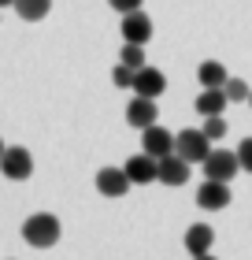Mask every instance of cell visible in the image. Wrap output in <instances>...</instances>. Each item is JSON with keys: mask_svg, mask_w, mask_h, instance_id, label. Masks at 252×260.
I'll list each match as a JSON object with an SVG mask.
<instances>
[{"mask_svg": "<svg viewBox=\"0 0 252 260\" xmlns=\"http://www.w3.org/2000/svg\"><path fill=\"white\" fill-rule=\"evenodd\" d=\"M59 234H63V223H59L52 212H33V216H26V223H22V238H26V245H33V249H52L59 242Z\"/></svg>", "mask_w": 252, "mask_h": 260, "instance_id": "6da1fadb", "label": "cell"}, {"mask_svg": "<svg viewBox=\"0 0 252 260\" xmlns=\"http://www.w3.org/2000/svg\"><path fill=\"white\" fill-rule=\"evenodd\" d=\"M174 152L182 160H189V164H204L208 152H211V138L204 134L200 126H186V130L174 134Z\"/></svg>", "mask_w": 252, "mask_h": 260, "instance_id": "7a4b0ae2", "label": "cell"}, {"mask_svg": "<svg viewBox=\"0 0 252 260\" xmlns=\"http://www.w3.org/2000/svg\"><path fill=\"white\" fill-rule=\"evenodd\" d=\"M237 171H241V160H237V152H230V149H211L208 160H204V175L215 179V182H230Z\"/></svg>", "mask_w": 252, "mask_h": 260, "instance_id": "3957f363", "label": "cell"}, {"mask_svg": "<svg viewBox=\"0 0 252 260\" xmlns=\"http://www.w3.org/2000/svg\"><path fill=\"white\" fill-rule=\"evenodd\" d=\"M0 171H4L11 182H26L33 175V156L22 145H8L4 156H0Z\"/></svg>", "mask_w": 252, "mask_h": 260, "instance_id": "277c9868", "label": "cell"}, {"mask_svg": "<svg viewBox=\"0 0 252 260\" xmlns=\"http://www.w3.org/2000/svg\"><path fill=\"white\" fill-rule=\"evenodd\" d=\"M126 175L134 186H149V182H160V160L149 156V152H137V156H130L126 164Z\"/></svg>", "mask_w": 252, "mask_h": 260, "instance_id": "5b68a950", "label": "cell"}, {"mask_svg": "<svg viewBox=\"0 0 252 260\" xmlns=\"http://www.w3.org/2000/svg\"><path fill=\"white\" fill-rule=\"evenodd\" d=\"M123 41H130V45H149L152 41V19L145 15V11H126L123 15Z\"/></svg>", "mask_w": 252, "mask_h": 260, "instance_id": "8992f818", "label": "cell"}, {"mask_svg": "<svg viewBox=\"0 0 252 260\" xmlns=\"http://www.w3.org/2000/svg\"><path fill=\"white\" fill-rule=\"evenodd\" d=\"M141 145H145L141 152L163 160V156H171V152H174V134H171V130H163L160 123H152L149 130H141Z\"/></svg>", "mask_w": 252, "mask_h": 260, "instance_id": "52a82bcc", "label": "cell"}, {"mask_svg": "<svg viewBox=\"0 0 252 260\" xmlns=\"http://www.w3.org/2000/svg\"><path fill=\"white\" fill-rule=\"evenodd\" d=\"M156 119H160L156 101H152V97H137V93H134V101L126 104V123L134 126V130H149Z\"/></svg>", "mask_w": 252, "mask_h": 260, "instance_id": "ba28073f", "label": "cell"}, {"mask_svg": "<svg viewBox=\"0 0 252 260\" xmlns=\"http://www.w3.org/2000/svg\"><path fill=\"white\" fill-rule=\"evenodd\" d=\"M197 205L208 208V212H219L230 205V182H215V179H204V186L197 190Z\"/></svg>", "mask_w": 252, "mask_h": 260, "instance_id": "9c48e42d", "label": "cell"}, {"mask_svg": "<svg viewBox=\"0 0 252 260\" xmlns=\"http://www.w3.org/2000/svg\"><path fill=\"white\" fill-rule=\"evenodd\" d=\"M130 186H134V182H130L126 168H100V171H97V190H100L104 197H123Z\"/></svg>", "mask_w": 252, "mask_h": 260, "instance_id": "30bf717a", "label": "cell"}, {"mask_svg": "<svg viewBox=\"0 0 252 260\" xmlns=\"http://www.w3.org/2000/svg\"><path fill=\"white\" fill-rule=\"evenodd\" d=\"M167 89V78H163V71L160 67H141L137 71V75H134V93H137V97H160V93Z\"/></svg>", "mask_w": 252, "mask_h": 260, "instance_id": "8fae6325", "label": "cell"}, {"mask_svg": "<svg viewBox=\"0 0 252 260\" xmlns=\"http://www.w3.org/2000/svg\"><path fill=\"white\" fill-rule=\"evenodd\" d=\"M189 168H193L189 160H182L178 152H171V156L160 160V182L163 186H186L189 182Z\"/></svg>", "mask_w": 252, "mask_h": 260, "instance_id": "7c38bea8", "label": "cell"}, {"mask_svg": "<svg viewBox=\"0 0 252 260\" xmlns=\"http://www.w3.org/2000/svg\"><path fill=\"white\" fill-rule=\"evenodd\" d=\"M211 242H215V231L208 227V223H193V227L186 231V249H189V256L211 253Z\"/></svg>", "mask_w": 252, "mask_h": 260, "instance_id": "4fadbf2b", "label": "cell"}, {"mask_svg": "<svg viewBox=\"0 0 252 260\" xmlns=\"http://www.w3.org/2000/svg\"><path fill=\"white\" fill-rule=\"evenodd\" d=\"M226 78H230V75H226V67H223L219 60H204V63L197 67V82H200L204 89H223Z\"/></svg>", "mask_w": 252, "mask_h": 260, "instance_id": "5bb4252c", "label": "cell"}, {"mask_svg": "<svg viewBox=\"0 0 252 260\" xmlns=\"http://www.w3.org/2000/svg\"><path fill=\"white\" fill-rule=\"evenodd\" d=\"M226 93L223 89H200V97H197V115H223L226 112Z\"/></svg>", "mask_w": 252, "mask_h": 260, "instance_id": "9a60e30c", "label": "cell"}, {"mask_svg": "<svg viewBox=\"0 0 252 260\" xmlns=\"http://www.w3.org/2000/svg\"><path fill=\"white\" fill-rule=\"evenodd\" d=\"M15 11H19V19H26V22H41L52 11V0H15Z\"/></svg>", "mask_w": 252, "mask_h": 260, "instance_id": "2e32d148", "label": "cell"}, {"mask_svg": "<svg viewBox=\"0 0 252 260\" xmlns=\"http://www.w3.org/2000/svg\"><path fill=\"white\" fill-rule=\"evenodd\" d=\"M223 93H226V101H230V104H241V101L252 97V86H248V82H241V78H226Z\"/></svg>", "mask_w": 252, "mask_h": 260, "instance_id": "e0dca14e", "label": "cell"}, {"mask_svg": "<svg viewBox=\"0 0 252 260\" xmlns=\"http://www.w3.org/2000/svg\"><path fill=\"white\" fill-rule=\"evenodd\" d=\"M119 63H126V67H134V71H141L145 67V45H123V52H119Z\"/></svg>", "mask_w": 252, "mask_h": 260, "instance_id": "ac0fdd59", "label": "cell"}, {"mask_svg": "<svg viewBox=\"0 0 252 260\" xmlns=\"http://www.w3.org/2000/svg\"><path fill=\"white\" fill-rule=\"evenodd\" d=\"M204 134H208L211 141H219V138H226V119H223V115H204Z\"/></svg>", "mask_w": 252, "mask_h": 260, "instance_id": "d6986e66", "label": "cell"}, {"mask_svg": "<svg viewBox=\"0 0 252 260\" xmlns=\"http://www.w3.org/2000/svg\"><path fill=\"white\" fill-rule=\"evenodd\" d=\"M134 75H137V71H134V67H126V63H119V67L112 71V82H115V89H134Z\"/></svg>", "mask_w": 252, "mask_h": 260, "instance_id": "ffe728a7", "label": "cell"}, {"mask_svg": "<svg viewBox=\"0 0 252 260\" xmlns=\"http://www.w3.org/2000/svg\"><path fill=\"white\" fill-rule=\"evenodd\" d=\"M237 160H241V171H252V138H245L237 145Z\"/></svg>", "mask_w": 252, "mask_h": 260, "instance_id": "44dd1931", "label": "cell"}, {"mask_svg": "<svg viewBox=\"0 0 252 260\" xmlns=\"http://www.w3.org/2000/svg\"><path fill=\"white\" fill-rule=\"evenodd\" d=\"M107 4H112L119 15H126V11H137L141 4H145V0H107Z\"/></svg>", "mask_w": 252, "mask_h": 260, "instance_id": "7402d4cb", "label": "cell"}, {"mask_svg": "<svg viewBox=\"0 0 252 260\" xmlns=\"http://www.w3.org/2000/svg\"><path fill=\"white\" fill-rule=\"evenodd\" d=\"M193 260H219V256H211V253H204V256H193Z\"/></svg>", "mask_w": 252, "mask_h": 260, "instance_id": "603a6c76", "label": "cell"}, {"mask_svg": "<svg viewBox=\"0 0 252 260\" xmlns=\"http://www.w3.org/2000/svg\"><path fill=\"white\" fill-rule=\"evenodd\" d=\"M0 8H15V0H0Z\"/></svg>", "mask_w": 252, "mask_h": 260, "instance_id": "cb8c5ba5", "label": "cell"}, {"mask_svg": "<svg viewBox=\"0 0 252 260\" xmlns=\"http://www.w3.org/2000/svg\"><path fill=\"white\" fill-rule=\"evenodd\" d=\"M4 149H8V145H4V138H0V156H4Z\"/></svg>", "mask_w": 252, "mask_h": 260, "instance_id": "d4e9b609", "label": "cell"}, {"mask_svg": "<svg viewBox=\"0 0 252 260\" xmlns=\"http://www.w3.org/2000/svg\"><path fill=\"white\" fill-rule=\"evenodd\" d=\"M248 104H252V97H248Z\"/></svg>", "mask_w": 252, "mask_h": 260, "instance_id": "484cf974", "label": "cell"}]
</instances>
